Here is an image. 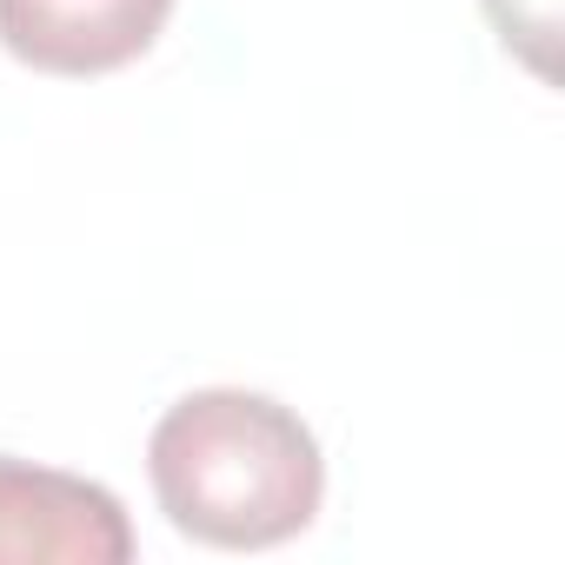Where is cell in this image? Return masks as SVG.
I'll list each match as a JSON object with an SVG mask.
<instances>
[{
    "label": "cell",
    "mask_w": 565,
    "mask_h": 565,
    "mask_svg": "<svg viewBox=\"0 0 565 565\" xmlns=\"http://www.w3.org/2000/svg\"><path fill=\"white\" fill-rule=\"evenodd\" d=\"M127 558H134V525L107 486L0 452V565H127Z\"/></svg>",
    "instance_id": "2"
},
{
    "label": "cell",
    "mask_w": 565,
    "mask_h": 565,
    "mask_svg": "<svg viewBox=\"0 0 565 565\" xmlns=\"http://www.w3.org/2000/svg\"><path fill=\"white\" fill-rule=\"evenodd\" d=\"M147 472L173 532L220 552L287 545L327 499V459L307 419L246 386L173 399L147 439Z\"/></svg>",
    "instance_id": "1"
},
{
    "label": "cell",
    "mask_w": 565,
    "mask_h": 565,
    "mask_svg": "<svg viewBox=\"0 0 565 565\" xmlns=\"http://www.w3.org/2000/svg\"><path fill=\"white\" fill-rule=\"evenodd\" d=\"M558 14H565V0H486L499 47L525 61L539 81H558Z\"/></svg>",
    "instance_id": "4"
},
{
    "label": "cell",
    "mask_w": 565,
    "mask_h": 565,
    "mask_svg": "<svg viewBox=\"0 0 565 565\" xmlns=\"http://www.w3.org/2000/svg\"><path fill=\"white\" fill-rule=\"evenodd\" d=\"M173 0H0V47L34 74L87 81L140 61Z\"/></svg>",
    "instance_id": "3"
}]
</instances>
